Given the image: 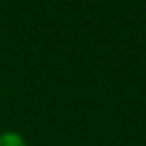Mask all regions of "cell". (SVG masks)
<instances>
[{
  "label": "cell",
  "mask_w": 146,
  "mask_h": 146,
  "mask_svg": "<svg viewBox=\"0 0 146 146\" xmlns=\"http://www.w3.org/2000/svg\"><path fill=\"white\" fill-rule=\"evenodd\" d=\"M0 146H26V142L17 131H5L0 133Z\"/></svg>",
  "instance_id": "1"
}]
</instances>
